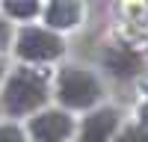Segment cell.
<instances>
[{
	"label": "cell",
	"mask_w": 148,
	"mask_h": 142,
	"mask_svg": "<svg viewBox=\"0 0 148 142\" xmlns=\"http://www.w3.org/2000/svg\"><path fill=\"white\" fill-rule=\"evenodd\" d=\"M119 142H148V130L145 127H127Z\"/></svg>",
	"instance_id": "9c48e42d"
},
{
	"label": "cell",
	"mask_w": 148,
	"mask_h": 142,
	"mask_svg": "<svg viewBox=\"0 0 148 142\" xmlns=\"http://www.w3.org/2000/svg\"><path fill=\"white\" fill-rule=\"evenodd\" d=\"M3 68H6V65H3V59H0V77H3Z\"/></svg>",
	"instance_id": "4fadbf2b"
},
{
	"label": "cell",
	"mask_w": 148,
	"mask_h": 142,
	"mask_svg": "<svg viewBox=\"0 0 148 142\" xmlns=\"http://www.w3.org/2000/svg\"><path fill=\"white\" fill-rule=\"evenodd\" d=\"M98 98H101V83H98L95 74L83 68H65L59 74V101L65 106H92Z\"/></svg>",
	"instance_id": "7a4b0ae2"
},
{
	"label": "cell",
	"mask_w": 148,
	"mask_h": 142,
	"mask_svg": "<svg viewBox=\"0 0 148 142\" xmlns=\"http://www.w3.org/2000/svg\"><path fill=\"white\" fill-rule=\"evenodd\" d=\"M0 142H24V136H21L18 127L6 124V127H0Z\"/></svg>",
	"instance_id": "30bf717a"
},
{
	"label": "cell",
	"mask_w": 148,
	"mask_h": 142,
	"mask_svg": "<svg viewBox=\"0 0 148 142\" xmlns=\"http://www.w3.org/2000/svg\"><path fill=\"white\" fill-rule=\"evenodd\" d=\"M47 98V83L42 74H36L30 68H21L9 77L6 83V92H3V106L12 115H21V113H30L36 106H42Z\"/></svg>",
	"instance_id": "6da1fadb"
},
{
	"label": "cell",
	"mask_w": 148,
	"mask_h": 142,
	"mask_svg": "<svg viewBox=\"0 0 148 142\" xmlns=\"http://www.w3.org/2000/svg\"><path fill=\"white\" fill-rule=\"evenodd\" d=\"M18 53L24 59H33V62H47V59H56L62 53V42H59L53 33H47V30L27 27L18 36Z\"/></svg>",
	"instance_id": "3957f363"
},
{
	"label": "cell",
	"mask_w": 148,
	"mask_h": 142,
	"mask_svg": "<svg viewBox=\"0 0 148 142\" xmlns=\"http://www.w3.org/2000/svg\"><path fill=\"white\" fill-rule=\"evenodd\" d=\"M6 39H9V24H6V21H0V47L6 44Z\"/></svg>",
	"instance_id": "8fae6325"
},
{
	"label": "cell",
	"mask_w": 148,
	"mask_h": 142,
	"mask_svg": "<svg viewBox=\"0 0 148 142\" xmlns=\"http://www.w3.org/2000/svg\"><path fill=\"white\" fill-rule=\"evenodd\" d=\"M142 122H145V124H148V104H145V106H142Z\"/></svg>",
	"instance_id": "7c38bea8"
},
{
	"label": "cell",
	"mask_w": 148,
	"mask_h": 142,
	"mask_svg": "<svg viewBox=\"0 0 148 142\" xmlns=\"http://www.w3.org/2000/svg\"><path fill=\"white\" fill-rule=\"evenodd\" d=\"M119 124L116 110H98L83 122V142H107Z\"/></svg>",
	"instance_id": "5b68a950"
},
{
	"label": "cell",
	"mask_w": 148,
	"mask_h": 142,
	"mask_svg": "<svg viewBox=\"0 0 148 142\" xmlns=\"http://www.w3.org/2000/svg\"><path fill=\"white\" fill-rule=\"evenodd\" d=\"M30 133L39 139V142H59L71 133V118L59 110H51V113H42L39 118H33L30 124Z\"/></svg>",
	"instance_id": "277c9868"
},
{
	"label": "cell",
	"mask_w": 148,
	"mask_h": 142,
	"mask_svg": "<svg viewBox=\"0 0 148 142\" xmlns=\"http://www.w3.org/2000/svg\"><path fill=\"white\" fill-rule=\"evenodd\" d=\"M104 59H107V68L113 71L116 77H130V74H136V71L142 68L139 53L130 51V47H110Z\"/></svg>",
	"instance_id": "8992f818"
},
{
	"label": "cell",
	"mask_w": 148,
	"mask_h": 142,
	"mask_svg": "<svg viewBox=\"0 0 148 142\" xmlns=\"http://www.w3.org/2000/svg\"><path fill=\"white\" fill-rule=\"evenodd\" d=\"M80 15H83L80 3H51L47 6V24H51V27H59V30L74 27V24L80 21Z\"/></svg>",
	"instance_id": "52a82bcc"
},
{
	"label": "cell",
	"mask_w": 148,
	"mask_h": 142,
	"mask_svg": "<svg viewBox=\"0 0 148 142\" xmlns=\"http://www.w3.org/2000/svg\"><path fill=\"white\" fill-rule=\"evenodd\" d=\"M3 12H9V15H15V18H33L36 12H39V6L36 3H6Z\"/></svg>",
	"instance_id": "ba28073f"
}]
</instances>
